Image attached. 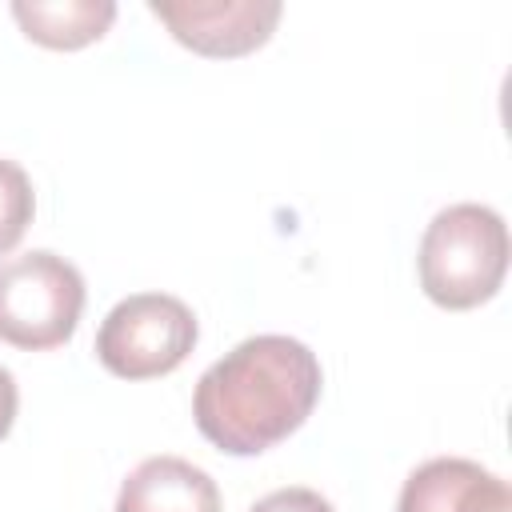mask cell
Listing matches in <instances>:
<instances>
[{"label": "cell", "mask_w": 512, "mask_h": 512, "mask_svg": "<svg viewBox=\"0 0 512 512\" xmlns=\"http://www.w3.org/2000/svg\"><path fill=\"white\" fill-rule=\"evenodd\" d=\"M320 360L292 336H248L224 352L192 392V416L208 444L256 456L288 440L320 400Z\"/></svg>", "instance_id": "cell-1"}, {"label": "cell", "mask_w": 512, "mask_h": 512, "mask_svg": "<svg viewBox=\"0 0 512 512\" xmlns=\"http://www.w3.org/2000/svg\"><path fill=\"white\" fill-rule=\"evenodd\" d=\"M420 288L448 312L492 300L508 272V228L488 204H452L432 216L420 240Z\"/></svg>", "instance_id": "cell-2"}, {"label": "cell", "mask_w": 512, "mask_h": 512, "mask_svg": "<svg viewBox=\"0 0 512 512\" xmlns=\"http://www.w3.org/2000/svg\"><path fill=\"white\" fill-rule=\"evenodd\" d=\"M84 312V276L72 260L36 248L0 260V340L24 352L72 340Z\"/></svg>", "instance_id": "cell-3"}, {"label": "cell", "mask_w": 512, "mask_h": 512, "mask_svg": "<svg viewBox=\"0 0 512 512\" xmlns=\"http://www.w3.org/2000/svg\"><path fill=\"white\" fill-rule=\"evenodd\" d=\"M196 344V316L168 292L124 296L96 332V360L120 380L168 376Z\"/></svg>", "instance_id": "cell-4"}, {"label": "cell", "mask_w": 512, "mask_h": 512, "mask_svg": "<svg viewBox=\"0 0 512 512\" xmlns=\"http://www.w3.org/2000/svg\"><path fill=\"white\" fill-rule=\"evenodd\" d=\"M148 12L200 56H244L280 24L276 0H152Z\"/></svg>", "instance_id": "cell-5"}, {"label": "cell", "mask_w": 512, "mask_h": 512, "mask_svg": "<svg viewBox=\"0 0 512 512\" xmlns=\"http://www.w3.org/2000/svg\"><path fill=\"white\" fill-rule=\"evenodd\" d=\"M396 512H512V492L476 460L436 456L404 480Z\"/></svg>", "instance_id": "cell-6"}, {"label": "cell", "mask_w": 512, "mask_h": 512, "mask_svg": "<svg viewBox=\"0 0 512 512\" xmlns=\"http://www.w3.org/2000/svg\"><path fill=\"white\" fill-rule=\"evenodd\" d=\"M116 512H220V492L192 460L148 456L120 484Z\"/></svg>", "instance_id": "cell-7"}, {"label": "cell", "mask_w": 512, "mask_h": 512, "mask_svg": "<svg viewBox=\"0 0 512 512\" xmlns=\"http://www.w3.org/2000/svg\"><path fill=\"white\" fill-rule=\"evenodd\" d=\"M12 16L28 40L56 52H72L100 40L112 28L116 4L112 0H16Z\"/></svg>", "instance_id": "cell-8"}, {"label": "cell", "mask_w": 512, "mask_h": 512, "mask_svg": "<svg viewBox=\"0 0 512 512\" xmlns=\"http://www.w3.org/2000/svg\"><path fill=\"white\" fill-rule=\"evenodd\" d=\"M32 212H36V196L28 172L12 160H0V252L20 244V236L32 224Z\"/></svg>", "instance_id": "cell-9"}, {"label": "cell", "mask_w": 512, "mask_h": 512, "mask_svg": "<svg viewBox=\"0 0 512 512\" xmlns=\"http://www.w3.org/2000/svg\"><path fill=\"white\" fill-rule=\"evenodd\" d=\"M248 512H336V508L312 488H276V492L260 496Z\"/></svg>", "instance_id": "cell-10"}, {"label": "cell", "mask_w": 512, "mask_h": 512, "mask_svg": "<svg viewBox=\"0 0 512 512\" xmlns=\"http://www.w3.org/2000/svg\"><path fill=\"white\" fill-rule=\"evenodd\" d=\"M16 404H20L16 380H12V372L0 364V440L8 436V428H12V420H16Z\"/></svg>", "instance_id": "cell-11"}]
</instances>
